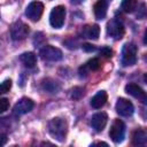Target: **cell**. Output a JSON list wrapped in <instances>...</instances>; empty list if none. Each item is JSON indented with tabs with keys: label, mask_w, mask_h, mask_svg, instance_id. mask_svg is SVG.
I'll list each match as a JSON object with an SVG mask.
<instances>
[{
	"label": "cell",
	"mask_w": 147,
	"mask_h": 147,
	"mask_svg": "<svg viewBox=\"0 0 147 147\" xmlns=\"http://www.w3.org/2000/svg\"><path fill=\"white\" fill-rule=\"evenodd\" d=\"M125 92H126L127 94L132 95L133 98L140 100L142 103L147 105V93H146L140 86H138L137 84H134V83L127 84V85L125 86Z\"/></svg>",
	"instance_id": "10"
},
{
	"label": "cell",
	"mask_w": 147,
	"mask_h": 147,
	"mask_svg": "<svg viewBox=\"0 0 147 147\" xmlns=\"http://www.w3.org/2000/svg\"><path fill=\"white\" fill-rule=\"evenodd\" d=\"M1 140H2V142H1V145H2V146H3V145H5V144H6V136H5V134H3V133H2V134H1Z\"/></svg>",
	"instance_id": "26"
},
{
	"label": "cell",
	"mask_w": 147,
	"mask_h": 147,
	"mask_svg": "<svg viewBox=\"0 0 147 147\" xmlns=\"http://www.w3.org/2000/svg\"><path fill=\"white\" fill-rule=\"evenodd\" d=\"M83 94H84V90H83L82 87L76 86V87H74V88L71 90V98H72L74 100H79V99L83 96Z\"/></svg>",
	"instance_id": "21"
},
{
	"label": "cell",
	"mask_w": 147,
	"mask_h": 147,
	"mask_svg": "<svg viewBox=\"0 0 147 147\" xmlns=\"http://www.w3.org/2000/svg\"><path fill=\"white\" fill-rule=\"evenodd\" d=\"M41 86H42L44 91H46L48 93H56L60 90L59 83L55 82V80H53V79H51V78H47V79L42 80Z\"/></svg>",
	"instance_id": "18"
},
{
	"label": "cell",
	"mask_w": 147,
	"mask_h": 147,
	"mask_svg": "<svg viewBox=\"0 0 147 147\" xmlns=\"http://www.w3.org/2000/svg\"><path fill=\"white\" fill-rule=\"evenodd\" d=\"M83 49H84L85 52L90 53V52H94L96 48H95L94 45H91V44H84V45H83Z\"/></svg>",
	"instance_id": "25"
},
{
	"label": "cell",
	"mask_w": 147,
	"mask_h": 147,
	"mask_svg": "<svg viewBox=\"0 0 147 147\" xmlns=\"http://www.w3.org/2000/svg\"><path fill=\"white\" fill-rule=\"evenodd\" d=\"M44 11V5L40 1H32L28 5L26 9H25V15L28 16V18H30L33 22H37L40 20L41 15Z\"/></svg>",
	"instance_id": "6"
},
{
	"label": "cell",
	"mask_w": 147,
	"mask_h": 147,
	"mask_svg": "<svg viewBox=\"0 0 147 147\" xmlns=\"http://www.w3.org/2000/svg\"><path fill=\"white\" fill-rule=\"evenodd\" d=\"M147 142V134L144 130L137 129L132 133V144L133 145H145Z\"/></svg>",
	"instance_id": "17"
},
{
	"label": "cell",
	"mask_w": 147,
	"mask_h": 147,
	"mask_svg": "<svg viewBox=\"0 0 147 147\" xmlns=\"http://www.w3.org/2000/svg\"><path fill=\"white\" fill-rule=\"evenodd\" d=\"M85 65L87 67V69L88 70H92V71H95V70H98L99 68H100V61H99V59H91V60H88L86 63H85Z\"/></svg>",
	"instance_id": "20"
},
{
	"label": "cell",
	"mask_w": 147,
	"mask_h": 147,
	"mask_svg": "<svg viewBox=\"0 0 147 147\" xmlns=\"http://www.w3.org/2000/svg\"><path fill=\"white\" fill-rule=\"evenodd\" d=\"M107 121H108V116H107L106 113H103V111L96 113L91 118V125L95 131L100 132L105 129V126L107 124Z\"/></svg>",
	"instance_id": "12"
},
{
	"label": "cell",
	"mask_w": 147,
	"mask_h": 147,
	"mask_svg": "<svg viewBox=\"0 0 147 147\" xmlns=\"http://www.w3.org/2000/svg\"><path fill=\"white\" fill-rule=\"evenodd\" d=\"M94 145H105V146H107V144H106V142H95Z\"/></svg>",
	"instance_id": "29"
},
{
	"label": "cell",
	"mask_w": 147,
	"mask_h": 147,
	"mask_svg": "<svg viewBox=\"0 0 147 147\" xmlns=\"http://www.w3.org/2000/svg\"><path fill=\"white\" fill-rule=\"evenodd\" d=\"M108 95L105 91H99L92 99H91V106L94 109H100L101 107L105 106V103L107 102Z\"/></svg>",
	"instance_id": "13"
},
{
	"label": "cell",
	"mask_w": 147,
	"mask_h": 147,
	"mask_svg": "<svg viewBox=\"0 0 147 147\" xmlns=\"http://www.w3.org/2000/svg\"><path fill=\"white\" fill-rule=\"evenodd\" d=\"M137 52H138V48L133 42L125 44L122 49V64L124 67H130V65L136 64Z\"/></svg>",
	"instance_id": "2"
},
{
	"label": "cell",
	"mask_w": 147,
	"mask_h": 147,
	"mask_svg": "<svg viewBox=\"0 0 147 147\" xmlns=\"http://www.w3.org/2000/svg\"><path fill=\"white\" fill-rule=\"evenodd\" d=\"M41 59L46 61H59L62 59V52L61 49L52 46V45H45L40 52H39Z\"/></svg>",
	"instance_id": "7"
},
{
	"label": "cell",
	"mask_w": 147,
	"mask_h": 147,
	"mask_svg": "<svg viewBox=\"0 0 147 147\" xmlns=\"http://www.w3.org/2000/svg\"><path fill=\"white\" fill-rule=\"evenodd\" d=\"M34 103L31 99L29 98H22L20 99L15 106H14V114L16 115H23V114H26L29 113L30 110H32Z\"/></svg>",
	"instance_id": "11"
},
{
	"label": "cell",
	"mask_w": 147,
	"mask_h": 147,
	"mask_svg": "<svg viewBox=\"0 0 147 147\" xmlns=\"http://www.w3.org/2000/svg\"><path fill=\"white\" fill-rule=\"evenodd\" d=\"M125 124L121 119H115L109 130V137L114 142H121L124 139Z\"/></svg>",
	"instance_id": "5"
},
{
	"label": "cell",
	"mask_w": 147,
	"mask_h": 147,
	"mask_svg": "<svg viewBox=\"0 0 147 147\" xmlns=\"http://www.w3.org/2000/svg\"><path fill=\"white\" fill-rule=\"evenodd\" d=\"M9 107V101L6 98H1L0 99V113H5Z\"/></svg>",
	"instance_id": "23"
},
{
	"label": "cell",
	"mask_w": 147,
	"mask_h": 147,
	"mask_svg": "<svg viewBox=\"0 0 147 147\" xmlns=\"http://www.w3.org/2000/svg\"><path fill=\"white\" fill-rule=\"evenodd\" d=\"M64 18H65V7L64 6H56L52 9L49 14V23L53 28L60 29L64 24Z\"/></svg>",
	"instance_id": "3"
},
{
	"label": "cell",
	"mask_w": 147,
	"mask_h": 147,
	"mask_svg": "<svg viewBox=\"0 0 147 147\" xmlns=\"http://www.w3.org/2000/svg\"><path fill=\"white\" fill-rule=\"evenodd\" d=\"M11 87V80L10 79H6L1 83V86H0V92L1 93H7Z\"/></svg>",
	"instance_id": "22"
},
{
	"label": "cell",
	"mask_w": 147,
	"mask_h": 147,
	"mask_svg": "<svg viewBox=\"0 0 147 147\" xmlns=\"http://www.w3.org/2000/svg\"><path fill=\"white\" fill-rule=\"evenodd\" d=\"M144 60L147 62V54H145V56H144Z\"/></svg>",
	"instance_id": "31"
},
{
	"label": "cell",
	"mask_w": 147,
	"mask_h": 147,
	"mask_svg": "<svg viewBox=\"0 0 147 147\" xmlns=\"http://www.w3.org/2000/svg\"><path fill=\"white\" fill-rule=\"evenodd\" d=\"M121 7L125 13H132L137 7V0H122Z\"/></svg>",
	"instance_id": "19"
},
{
	"label": "cell",
	"mask_w": 147,
	"mask_h": 147,
	"mask_svg": "<svg viewBox=\"0 0 147 147\" xmlns=\"http://www.w3.org/2000/svg\"><path fill=\"white\" fill-rule=\"evenodd\" d=\"M29 31V26L24 22L16 21L10 28V37L13 40H23L28 37Z\"/></svg>",
	"instance_id": "4"
},
{
	"label": "cell",
	"mask_w": 147,
	"mask_h": 147,
	"mask_svg": "<svg viewBox=\"0 0 147 147\" xmlns=\"http://www.w3.org/2000/svg\"><path fill=\"white\" fill-rule=\"evenodd\" d=\"M20 60H21V62H22L26 68H29V69L34 68L36 64H37V57H36L34 53H32V52H25V53L21 54Z\"/></svg>",
	"instance_id": "15"
},
{
	"label": "cell",
	"mask_w": 147,
	"mask_h": 147,
	"mask_svg": "<svg viewBox=\"0 0 147 147\" xmlns=\"http://www.w3.org/2000/svg\"><path fill=\"white\" fill-rule=\"evenodd\" d=\"M107 33L114 39H121L124 34V25L117 18H113L107 25Z\"/></svg>",
	"instance_id": "8"
},
{
	"label": "cell",
	"mask_w": 147,
	"mask_h": 147,
	"mask_svg": "<svg viewBox=\"0 0 147 147\" xmlns=\"http://www.w3.org/2000/svg\"><path fill=\"white\" fill-rule=\"evenodd\" d=\"M115 108H116L117 114H119L121 116H124V117L131 116L134 111V107H133L132 102L129 101L127 99H124V98H119L117 100Z\"/></svg>",
	"instance_id": "9"
},
{
	"label": "cell",
	"mask_w": 147,
	"mask_h": 147,
	"mask_svg": "<svg viewBox=\"0 0 147 147\" xmlns=\"http://www.w3.org/2000/svg\"><path fill=\"white\" fill-rule=\"evenodd\" d=\"M111 54H113V51L109 48V47H107V46H105V47H102L101 49H100V55H102L103 57H111Z\"/></svg>",
	"instance_id": "24"
},
{
	"label": "cell",
	"mask_w": 147,
	"mask_h": 147,
	"mask_svg": "<svg viewBox=\"0 0 147 147\" xmlns=\"http://www.w3.org/2000/svg\"><path fill=\"white\" fill-rule=\"evenodd\" d=\"M82 34L88 39H98V37L100 34V28L98 24L85 25L82 30Z\"/></svg>",
	"instance_id": "14"
},
{
	"label": "cell",
	"mask_w": 147,
	"mask_h": 147,
	"mask_svg": "<svg viewBox=\"0 0 147 147\" xmlns=\"http://www.w3.org/2000/svg\"><path fill=\"white\" fill-rule=\"evenodd\" d=\"M144 80H145V83L147 84V74H145V76H144Z\"/></svg>",
	"instance_id": "30"
},
{
	"label": "cell",
	"mask_w": 147,
	"mask_h": 147,
	"mask_svg": "<svg viewBox=\"0 0 147 147\" xmlns=\"http://www.w3.org/2000/svg\"><path fill=\"white\" fill-rule=\"evenodd\" d=\"M93 10H94V15L98 20L105 18V16L107 14V1L106 0H98L94 3Z\"/></svg>",
	"instance_id": "16"
},
{
	"label": "cell",
	"mask_w": 147,
	"mask_h": 147,
	"mask_svg": "<svg viewBox=\"0 0 147 147\" xmlns=\"http://www.w3.org/2000/svg\"><path fill=\"white\" fill-rule=\"evenodd\" d=\"M48 131L53 138H55L59 141H63L67 137L68 123L65 119L61 117H54L48 123Z\"/></svg>",
	"instance_id": "1"
},
{
	"label": "cell",
	"mask_w": 147,
	"mask_h": 147,
	"mask_svg": "<svg viewBox=\"0 0 147 147\" xmlns=\"http://www.w3.org/2000/svg\"><path fill=\"white\" fill-rule=\"evenodd\" d=\"M72 3H75V5H78V3H82L84 0H70Z\"/></svg>",
	"instance_id": "27"
},
{
	"label": "cell",
	"mask_w": 147,
	"mask_h": 147,
	"mask_svg": "<svg viewBox=\"0 0 147 147\" xmlns=\"http://www.w3.org/2000/svg\"><path fill=\"white\" fill-rule=\"evenodd\" d=\"M144 42L147 44V30L145 31V37H144Z\"/></svg>",
	"instance_id": "28"
}]
</instances>
